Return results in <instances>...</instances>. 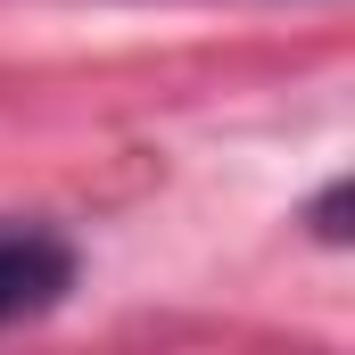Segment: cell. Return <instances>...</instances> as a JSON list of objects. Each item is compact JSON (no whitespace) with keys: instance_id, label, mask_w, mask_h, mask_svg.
Here are the masks:
<instances>
[{"instance_id":"cell-1","label":"cell","mask_w":355,"mask_h":355,"mask_svg":"<svg viewBox=\"0 0 355 355\" xmlns=\"http://www.w3.org/2000/svg\"><path fill=\"white\" fill-rule=\"evenodd\" d=\"M67 281H75L67 240H50L33 223H0V322H25V314L58 306Z\"/></svg>"}]
</instances>
